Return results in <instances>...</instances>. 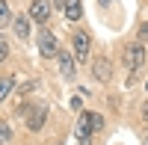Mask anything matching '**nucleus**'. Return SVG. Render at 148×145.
Here are the masks:
<instances>
[{
    "label": "nucleus",
    "mask_w": 148,
    "mask_h": 145,
    "mask_svg": "<svg viewBox=\"0 0 148 145\" xmlns=\"http://www.w3.org/2000/svg\"><path fill=\"white\" fill-rule=\"evenodd\" d=\"M139 39H142V42H148V24H142V30H139Z\"/></svg>",
    "instance_id": "nucleus-15"
},
{
    "label": "nucleus",
    "mask_w": 148,
    "mask_h": 145,
    "mask_svg": "<svg viewBox=\"0 0 148 145\" xmlns=\"http://www.w3.org/2000/svg\"><path fill=\"white\" fill-rule=\"evenodd\" d=\"M145 89H148V83H145Z\"/></svg>",
    "instance_id": "nucleus-18"
},
{
    "label": "nucleus",
    "mask_w": 148,
    "mask_h": 145,
    "mask_svg": "<svg viewBox=\"0 0 148 145\" xmlns=\"http://www.w3.org/2000/svg\"><path fill=\"white\" fill-rule=\"evenodd\" d=\"M65 15L71 18V21H80V15H83V6H80V0H65Z\"/></svg>",
    "instance_id": "nucleus-10"
},
{
    "label": "nucleus",
    "mask_w": 148,
    "mask_h": 145,
    "mask_svg": "<svg viewBox=\"0 0 148 145\" xmlns=\"http://www.w3.org/2000/svg\"><path fill=\"white\" fill-rule=\"evenodd\" d=\"M9 18H12L9 3H6V0H0V27H9Z\"/></svg>",
    "instance_id": "nucleus-12"
},
{
    "label": "nucleus",
    "mask_w": 148,
    "mask_h": 145,
    "mask_svg": "<svg viewBox=\"0 0 148 145\" xmlns=\"http://www.w3.org/2000/svg\"><path fill=\"white\" fill-rule=\"evenodd\" d=\"M9 124H0V145H9Z\"/></svg>",
    "instance_id": "nucleus-13"
},
{
    "label": "nucleus",
    "mask_w": 148,
    "mask_h": 145,
    "mask_svg": "<svg viewBox=\"0 0 148 145\" xmlns=\"http://www.w3.org/2000/svg\"><path fill=\"white\" fill-rule=\"evenodd\" d=\"M101 127H104V118L98 113H80V122H77V139H80V145H89L92 133H98Z\"/></svg>",
    "instance_id": "nucleus-1"
},
{
    "label": "nucleus",
    "mask_w": 148,
    "mask_h": 145,
    "mask_svg": "<svg viewBox=\"0 0 148 145\" xmlns=\"http://www.w3.org/2000/svg\"><path fill=\"white\" fill-rule=\"evenodd\" d=\"M71 44H74V59H80V62H86V59H89V44H92L89 33H74Z\"/></svg>",
    "instance_id": "nucleus-4"
},
{
    "label": "nucleus",
    "mask_w": 148,
    "mask_h": 145,
    "mask_svg": "<svg viewBox=\"0 0 148 145\" xmlns=\"http://www.w3.org/2000/svg\"><path fill=\"white\" fill-rule=\"evenodd\" d=\"M15 89V77L12 74H6V77H0V101L3 98H9V92Z\"/></svg>",
    "instance_id": "nucleus-11"
},
{
    "label": "nucleus",
    "mask_w": 148,
    "mask_h": 145,
    "mask_svg": "<svg viewBox=\"0 0 148 145\" xmlns=\"http://www.w3.org/2000/svg\"><path fill=\"white\" fill-rule=\"evenodd\" d=\"M59 68H62V77L65 80H71L74 77V59H71V53H65V51H59Z\"/></svg>",
    "instance_id": "nucleus-8"
},
{
    "label": "nucleus",
    "mask_w": 148,
    "mask_h": 145,
    "mask_svg": "<svg viewBox=\"0 0 148 145\" xmlns=\"http://www.w3.org/2000/svg\"><path fill=\"white\" fill-rule=\"evenodd\" d=\"M145 47L142 44H130V47H125V53H121V59H125V68L127 71H136V68H142L145 65Z\"/></svg>",
    "instance_id": "nucleus-2"
},
{
    "label": "nucleus",
    "mask_w": 148,
    "mask_h": 145,
    "mask_svg": "<svg viewBox=\"0 0 148 145\" xmlns=\"http://www.w3.org/2000/svg\"><path fill=\"white\" fill-rule=\"evenodd\" d=\"M51 3H56V6H65V0H51Z\"/></svg>",
    "instance_id": "nucleus-17"
},
{
    "label": "nucleus",
    "mask_w": 148,
    "mask_h": 145,
    "mask_svg": "<svg viewBox=\"0 0 148 145\" xmlns=\"http://www.w3.org/2000/svg\"><path fill=\"white\" fill-rule=\"evenodd\" d=\"M92 74H95L98 80H104V83H107L110 77H113V62H110V59H104V56H101V59H95V62H92Z\"/></svg>",
    "instance_id": "nucleus-6"
},
{
    "label": "nucleus",
    "mask_w": 148,
    "mask_h": 145,
    "mask_svg": "<svg viewBox=\"0 0 148 145\" xmlns=\"http://www.w3.org/2000/svg\"><path fill=\"white\" fill-rule=\"evenodd\" d=\"M45 113H47V110H45V107L39 104V107H36V110L27 116V127H30V130H39V127L45 124Z\"/></svg>",
    "instance_id": "nucleus-7"
},
{
    "label": "nucleus",
    "mask_w": 148,
    "mask_h": 145,
    "mask_svg": "<svg viewBox=\"0 0 148 145\" xmlns=\"http://www.w3.org/2000/svg\"><path fill=\"white\" fill-rule=\"evenodd\" d=\"M51 0H33L30 3V18L36 21V24H45L47 21V15H51Z\"/></svg>",
    "instance_id": "nucleus-5"
},
{
    "label": "nucleus",
    "mask_w": 148,
    "mask_h": 145,
    "mask_svg": "<svg viewBox=\"0 0 148 145\" xmlns=\"http://www.w3.org/2000/svg\"><path fill=\"white\" fill-rule=\"evenodd\" d=\"M9 56V44L3 42V36H0V62H3V59Z\"/></svg>",
    "instance_id": "nucleus-14"
},
{
    "label": "nucleus",
    "mask_w": 148,
    "mask_h": 145,
    "mask_svg": "<svg viewBox=\"0 0 148 145\" xmlns=\"http://www.w3.org/2000/svg\"><path fill=\"white\" fill-rule=\"evenodd\" d=\"M142 118L148 122V101H145V107H142Z\"/></svg>",
    "instance_id": "nucleus-16"
},
{
    "label": "nucleus",
    "mask_w": 148,
    "mask_h": 145,
    "mask_svg": "<svg viewBox=\"0 0 148 145\" xmlns=\"http://www.w3.org/2000/svg\"><path fill=\"white\" fill-rule=\"evenodd\" d=\"M39 51H42V56H47V59L59 56V44H56V36H53L51 30H39Z\"/></svg>",
    "instance_id": "nucleus-3"
},
{
    "label": "nucleus",
    "mask_w": 148,
    "mask_h": 145,
    "mask_svg": "<svg viewBox=\"0 0 148 145\" xmlns=\"http://www.w3.org/2000/svg\"><path fill=\"white\" fill-rule=\"evenodd\" d=\"M12 27H15V36L18 39H30V15H21L12 21Z\"/></svg>",
    "instance_id": "nucleus-9"
}]
</instances>
